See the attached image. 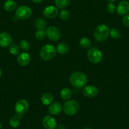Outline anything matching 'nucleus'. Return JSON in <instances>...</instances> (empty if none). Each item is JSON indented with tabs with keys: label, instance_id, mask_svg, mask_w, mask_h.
Listing matches in <instances>:
<instances>
[{
	"label": "nucleus",
	"instance_id": "obj_1",
	"mask_svg": "<svg viewBox=\"0 0 129 129\" xmlns=\"http://www.w3.org/2000/svg\"><path fill=\"white\" fill-rule=\"evenodd\" d=\"M70 82L72 85L76 88H82L87 82L86 75L82 72H75L70 77Z\"/></svg>",
	"mask_w": 129,
	"mask_h": 129
},
{
	"label": "nucleus",
	"instance_id": "obj_2",
	"mask_svg": "<svg viewBox=\"0 0 129 129\" xmlns=\"http://www.w3.org/2000/svg\"><path fill=\"white\" fill-rule=\"evenodd\" d=\"M110 29L108 25L101 24L95 28L94 32V37L97 41L103 43L107 40L110 35Z\"/></svg>",
	"mask_w": 129,
	"mask_h": 129
},
{
	"label": "nucleus",
	"instance_id": "obj_3",
	"mask_svg": "<svg viewBox=\"0 0 129 129\" xmlns=\"http://www.w3.org/2000/svg\"><path fill=\"white\" fill-rule=\"evenodd\" d=\"M80 105L75 100H68L64 102L62 106L63 112L68 116H73L79 111Z\"/></svg>",
	"mask_w": 129,
	"mask_h": 129
},
{
	"label": "nucleus",
	"instance_id": "obj_4",
	"mask_svg": "<svg viewBox=\"0 0 129 129\" xmlns=\"http://www.w3.org/2000/svg\"><path fill=\"white\" fill-rule=\"evenodd\" d=\"M56 49L52 44H46L40 50V56L44 61H49L56 55Z\"/></svg>",
	"mask_w": 129,
	"mask_h": 129
},
{
	"label": "nucleus",
	"instance_id": "obj_5",
	"mask_svg": "<svg viewBox=\"0 0 129 129\" xmlns=\"http://www.w3.org/2000/svg\"><path fill=\"white\" fill-rule=\"evenodd\" d=\"M88 59L92 63H99L103 59L102 53L100 49L93 47L88 50L87 53Z\"/></svg>",
	"mask_w": 129,
	"mask_h": 129
},
{
	"label": "nucleus",
	"instance_id": "obj_6",
	"mask_svg": "<svg viewBox=\"0 0 129 129\" xmlns=\"http://www.w3.org/2000/svg\"><path fill=\"white\" fill-rule=\"evenodd\" d=\"M32 15V10L27 6H20L15 12V17L19 20H26Z\"/></svg>",
	"mask_w": 129,
	"mask_h": 129
},
{
	"label": "nucleus",
	"instance_id": "obj_7",
	"mask_svg": "<svg viewBox=\"0 0 129 129\" xmlns=\"http://www.w3.org/2000/svg\"><path fill=\"white\" fill-rule=\"evenodd\" d=\"M28 109V103L27 100L21 99L19 100L15 104V110L17 115L22 117L23 115H24L27 111Z\"/></svg>",
	"mask_w": 129,
	"mask_h": 129
},
{
	"label": "nucleus",
	"instance_id": "obj_8",
	"mask_svg": "<svg viewBox=\"0 0 129 129\" xmlns=\"http://www.w3.org/2000/svg\"><path fill=\"white\" fill-rule=\"evenodd\" d=\"M46 36L53 41H56L59 40L61 37V32L59 28L54 26H50L47 28L46 30Z\"/></svg>",
	"mask_w": 129,
	"mask_h": 129
},
{
	"label": "nucleus",
	"instance_id": "obj_9",
	"mask_svg": "<svg viewBox=\"0 0 129 129\" xmlns=\"http://www.w3.org/2000/svg\"><path fill=\"white\" fill-rule=\"evenodd\" d=\"M59 13L58 8L54 6H48L43 10V15L48 18H54L58 16Z\"/></svg>",
	"mask_w": 129,
	"mask_h": 129
},
{
	"label": "nucleus",
	"instance_id": "obj_10",
	"mask_svg": "<svg viewBox=\"0 0 129 129\" xmlns=\"http://www.w3.org/2000/svg\"><path fill=\"white\" fill-rule=\"evenodd\" d=\"M43 125L46 129H55L57 126L56 120L50 115H47L43 118Z\"/></svg>",
	"mask_w": 129,
	"mask_h": 129
},
{
	"label": "nucleus",
	"instance_id": "obj_11",
	"mask_svg": "<svg viewBox=\"0 0 129 129\" xmlns=\"http://www.w3.org/2000/svg\"><path fill=\"white\" fill-rule=\"evenodd\" d=\"M12 42V38L9 33L6 32L0 33V46L7 48L11 45Z\"/></svg>",
	"mask_w": 129,
	"mask_h": 129
},
{
	"label": "nucleus",
	"instance_id": "obj_12",
	"mask_svg": "<svg viewBox=\"0 0 129 129\" xmlns=\"http://www.w3.org/2000/svg\"><path fill=\"white\" fill-rule=\"evenodd\" d=\"M116 10L119 15H125L129 12V2L123 0L118 3Z\"/></svg>",
	"mask_w": 129,
	"mask_h": 129
},
{
	"label": "nucleus",
	"instance_id": "obj_13",
	"mask_svg": "<svg viewBox=\"0 0 129 129\" xmlns=\"http://www.w3.org/2000/svg\"><path fill=\"white\" fill-rule=\"evenodd\" d=\"M99 90L94 85H87L82 89V94L87 98H94L98 94Z\"/></svg>",
	"mask_w": 129,
	"mask_h": 129
},
{
	"label": "nucleus",
	"instance_id": "obj_14",
	"mask_svg": "<svg viewBox=\"0 0 129 129\" xmlns=\"http://www.w3.org/2000/svg\"><path fill=\"white\" fill-rule=\"evenodd\" d=\"M30 61V56L29 54H28L27 53L24 52V53H22L18 55V57H17V63L20 66H27V64H29Z\"/></svg>",
	"mask_w": 129,
	"mask_h": 129
},
{
	"label": "nucleus",
	"instance_id": "obj_15",
	"mask_svg": "<svg viewBox=\"0 0 129 129\" xmlns=\"http://www.w3.org/2000/svg\"><path fill=\"white\" fill-rule=\"evenodd\" d=\"M62 110V106L60 103L58 102L53 103L51 105H49L48 108V111L49 113L52 115H58L60 113Z\"/></svg>",
	"mask_w": 129,
	"mask_h": 129
},
{
	"label": "nucleus",
	"instance_id": "obj_16",
	"mask_svg": "<svg viewBox=\"0 0 129 129\" xmlns=\"http://www.w3.org/2000/svg\"><path fill=\"white\" fill-rule=\"evenodd\" d=\"M53 95L51 92H45L41 96V102L44 105H49L53 101Z\"/></svg>",
	"mask_w": 129,
	"mask_h": 129
},
{
	"label": "nucleus",
	"instance_id": "obj_17",
	"mask_svg": "<svg viewBox=\"0 0 129 129\" xmlns=\"http://www.w3.org/2000/svg\"><path fill=\"white\" fill-rule=\"evenodd\" d=\"M3 7L6 11L11 12L16 10L17 7V4L13 0H7L4 3Z\"/></svg>",
	"mask_w": 129,
	"mask_h": 129
},
{
	"label": "nucleus",
	"instance_id": "obj_18",
	"mask_svg": "<svg viewBox=\"0 0 129 129\" xmlns=\"http://www.w3.org/2000/svg\"><path fill=\"white\" fill-rule=\"evenodd\" d=\"M34 25L38 30H44L47 27V22L42 18H38L34 22Z\"/></svg>",
	"mask_w": 129,
	"mask_h": 129
},
{
	"label": "nucleus",
	"instance_id": "obj_19",
	"mask_svg": "<svg viewBox=\"0 0 129 129\" xmlns=\"http://www.w3.org/2000/svg\"><path fill=\"white\" fill-rule=\"evenodd\" d=\"M61 98L64 101H68L72 96V91L69 88L64 87L60 91Z\"/></svg>",
	"mask_w": 129,
	"mask_h": 129
},
{
	"label": "nucleus",
	"instance_id": "obj_20",
	"mask_svg": "<svg viewBox=\"0 0 129 129\" xmlns=\"http://www.w3.org/2000/svg\"><path fill=\"white\" fill-rule=\"evenodd\" d=\"M69 50V46L65 43H61L58 45L56 51L61 54H64L68 53Z\"/></svg>",
	"mask_w": 129,
	"mask_h": 129
},
{
	"label": "nucleus",
	"instance_id": "obj_21",
	"mask_svg": "<svg viewBox=\"0 0 129 129\" xmlns=\"http://www.w3.org/2000/svg\"><path fill=\"white\" fill-rule=\"evenodd\" d=\"M71 0H55V5L58 8L63 10L68 7Z\"/></svg>",
	"mask_w": 129,
	"mask_h": 129
},
{
	"label": "nucleus",
	"instance_id": "obj_22",
	"mask_svg": "<svg viewBox=\"0 0 129 129\" xmlns=\"http://www.w3.org/2000/svg\"><path fill=\"white\" fill-rule=\"evenodd\" d=\"M22 117L19 116L18 115H13L10 118L9 121V124L12 128H17L18 127L20 124V119Z\"/></svg>",
	"mask_w": 129,
	"mask_h": 129
},
{
	"label": "nucleus",
	"instance_id": "obj_23",
	"mask_svg": "<svg viewBox=\"0 0 129 129\" xmlns=\"http://www.w3.org/2000/svg\"><path fill=\"white\" fill-rule=\"evenodd\" d=\"M79 45L83 49H87L92 45L91 41L87 38H82L79 41Z\"/></svg>",
	"mask_w": 129,
	"mask_h": 129
},
{
	"label": "nucleus",
	"instance_id": "obj_24",
	"mask_svg": "<svg viewBox=\"0 0 129 129\" xmlns=\"http://www.w3.org/2000/svg\"><path fill=\"white\" fill-rule=\"evenodd\" d=\"M20 47L17 44H12L10 46V53L12 54H13V55H18L20 53Z\"/></svg>",
	"mask_w": 129,
	"mask_h": 129
},
{
	"label": "nucleus",
	"instance_id": "obj_25",
	"mask_svg": "<svg viewBox=\"0 0 129 129\" xmlns=\"http://www.w3.org/2000/svg\"><path fill=\"white\" fill-rule=\"evenodd\" d=\"M110 36L113 39H118L121 36V32L117 28H112L110 30Z\"/></svg>",
	"mask_w": 129,
	"mask_h": 129
},
{
	"label": "nucleus",
	"instance_id": "obj_26",
	"mask_svg": "<svg viewBox=\"0 0 129 129\" xmlns=\"http://www.w3.org/2000/svg\"><path fill=\"white\" fill-rule=\"evenodd\" d=\"M19 47L24 52L28 51L30 49V43L28 41L23 39V40L21 41L20 43Z\"/></svg>",
	"mask_w": 129,
	"mask_h": 129
},
{
	"label": "nucleus",
	"instance_id": "obj_27",
	"mask_svg": "<svg viewBox=\"0 0 129 129\" xmlns=\"http://www.w3.org/2000/svg\"><path fill=\"white\" fill-rule=\"evenodd\" d=\"M35 37L38 40H43L46 37V32L44 30H38L36 32Z\"/></svg>",
	"mask_w": 129,
	"mask_h": 129
},
{
	"label": "nucleus",
	"instance_id": "obj_28",
	"mask_svg": "<svg viewBox=\"0 0 129 129\" xmlns=\"http://www.w3.org/2000/svg\"><path fill=\"white\" fill-rule=\"evenodd\" d=\"M59 17L62 20H67L70 18V13L66 10H62L59 13Z\"/></svg>",
	"mask_w": 129,
	"mask_h": 129
},
{
	"label": "nucleus",
	"instance_id": "obj_29",
	"mask_svg": "<svg viewBox=\"0 0 129 129\" xmlns=\"http://www.w3.org/2000/svg\"><path fill=\"white\" fill-rule=\"evenodd\" d=\"M106 10L109 13H113L116 10L115 5L112 3H109L106 6Z\"/></svg>",
	"mask_w": 129,
	"mask_h": 129
},
{
	"label": "nucleus",
	"instance_id": "obj_30",
	"mask_svg": "<svg viewBox=\"0 0 129 129\" xmlns=\"http://www.w3.org/2000/svg\"><path fill=\"white\" fill-rule=\"evenodd\" d=\"M122 22L124 25L129 27V14L124 15L123 18L122 19Z\"/></svg>",
	"mask_w": 129,
	"mask_h": 129
},
{
	"label": "nucleus",
	"instance_id": "obj_31",
	"mask_svg": "<svg viewBox=\"0 0 129 129\" xmlns=\"http://www.w3.org/2000/svg\"><path fill=\"white\" fill-rule=\"evenodd\" d=\"M56 127L58 129H65V126H64V125H63V124H59V125H58Z\"/></svg>",
	"mask_w": 129,
	"mask_h": 129
},
{
	"label": "nucleus",
	"instance_id": "obj_32",
	"mask_svg": "<svg viewBox=\"0 0 129 129\" xmlns=\"http://www.w3.org/2000/svg\"><path fill=\"white\" fill-rule=\"evenodd\" d=\"M32 1L35 3H40L43 2V0H32Z\"/></svg>",
	"mask_w": 129,
	"mask_h": 129
},
{
	"label": "nucleus",
	"instance_id": "obj_33",
	"mask_svg": "<svg viewBox=\"0 0 129 129\" xmlns=\"http://www.w3.org/2000/svg\"><path fill=\"white\" fill-rule=\"evenodd\" d=\"M116 0H107V2H109V3H112V2H115Z\"/></svg>",
	"mask_w": 129,
	"mask_h": 129
},
{
	"label": "nucleus",
	"instance_id": "obj_34",
	"mask_svg": "<svg viewBox=\"0 0 129 129\" xmlns=\"http://www.w3.org/2000/svg\"><path fill=\"white\" fill-rule=\"evenodd\" d=\"M82 129H92V128L90 127H84V128H83Z\"/></svg>",
	"mask_w": 129,
	"mask_h": 129
},
{
	"label": "nucleus",
	"instance_id": "obj_35",
	"mask_svg": "<svg viewBox=\"0 0 129 129\" xmlns=\"http://www.w3.org/2000/svg\"><path fill=\"white\" fill-rule=\"evenodd\" d=\"M2 70H1V69H0V77H1V76H2Z\"/></svg>",
	"mask_w": 129,
	"mask_h": 129
},
{
	"label": "nucleus",
	"instance_id": "obj_36",
	"mask_svg": "<svg viewBox=\"0 0 129 129\" xmlns=\"http://www.w3.org/2000/svg\"><path fill=\"white\" fill-rule=\"evenodd\" d=\"M2 123H1V121H0V129L2 128Z\"/></svg>",
	"mask_w": 129,
	"mask_h": 129
}]
</instances>
